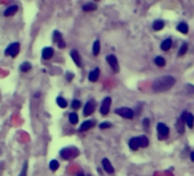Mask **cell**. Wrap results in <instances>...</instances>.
<instances>
[{
    "label": "cell",
    "mask_w": 194,
    "mask_h": 176,
    "mask_svg": "<svg viewBox=\"0 0 194 176\" xmlns=\"http://www.w3.org/2000/svg\"><path fill=\"white\" fill-rule=\"evenodd\" d=\"M174 85H175V78L173 76H162L153 82L152 87L156 93H164V91L171 89Z\"/></svg>",
    "instance_id": "cell-1"
},
{
    "label": "cell",
    "mask_w": 194,
    "mask_h": 176,
    "mask_svg": "<svg viewBox=\"0 0 194 176\" xmlns=\"http://www.w3.org/2000/svg\"><path fill=\"white\" fill-rule=\"evenodd\" d=\"M173 45V41H171V39H165L162 42H161V49L164 50V52H168V50L171 48Z\"/></svg>",
    "instance_id": "cell-18"
},
{
    "label": "cell",
    "mask_w": 194,
    "mask_h": 176,
    "mask_svg": "<svg viewBox=\"0 0 194 176\" xmlns=\"http://www.w3.org/2000/svg\"><path fill=\"white\" fill-rule=\"evenodd\" d=\"M96 126V120H92V119H89V120H85L81 126H80V129L79 131L80 133H85V131L88 130H90V129H93V127Z\"/></svg>",
    "instance_id": "cell-13"
},
{
    "label": "cell",
    "mask_w": 194,
    "mask_h": 176,
    "mask_svg": "<svg viewBox=\"0 0 194 176\" xmlns=\"http://www.w3.org/2000/svg\"><path fill=\"white\" fill-rule=\"evenodd\" d=\"M81 9L84 12H92V11H96L97 9V4L96 3H86L81 7Z\"/></svg>",
    "instance_id": "cell-17"
},
{
    "label": "cell",
    "mask_w": 194,
    "mask_h": 176,
    "mask_svg": "<svg viewBox=\"0 0 194 176\" xmlns=\"http://www.w3.org/2000/svg\"><path fill=\"white\" fill-rule=\"evenodd\" d=\"M94 109H96V101L94 100H89L85 103V106H84V117H89L93 114Z\"/></svg>",
    "instance_id": "cell-8"
},
{
    "label": "cell",
    "mask_w": 194,
    "mask_h": 176,
    "mask_svg": "<svg viewBox=\"0 0 194 176\" xmlns=\"http://www.w3.org/2000/svg\"><path fill=\"white\" fill-rule=\"evenodd\" d=\"M128 146H129V148L132 150V151H137V150L141 147L140 137H133V138H130L129 142H128Z\"/></svg>",
    "instance_id": "cell-11"
},
{
    "label": "cell",
    "mask_w": 194,
    "mask_h": 176,
    "mask_svg": "<svg viewBox=\"0 0 194 176\" xmlns=\"http://www.w3.org/2000/svg\"><path fill=\"white\" fill-rule=\"evenodd\" d=\"M71 57H72V60L75 61L76 66L83 68V60H81V56H80V53H79L77 49H72L71 50Z\"/></svg>",
    "instance_id": "cell-12"
},
{
    "label": "cell",
    "mask_w": 194,
    "mask_h": 176,
    "mask_svg": "<svg viewBox=\"0 0 194 176\" xmlns=\"http://www.w3.org/2000/svg\"><path fill=\"white\" fill-rule=\"evenodd\" d=\"M71 107H72L73 110L80 109V107H81V102H80L79 100H73V101H72V103H71Z\"/></svg>",
    "instance_id": "cell-30"
},
{
    "label": "cell",
    "mask_w": 194,
    "mask_h": 176,
    "mask_svg": "<svg viewBox=\"0 0 194 176\" xmlns=\"http://www.w3.org/2000/svg\"><path fill=\"white\" fill-rule=\"evenodd\" d=\"M111 105H112V98L111 97H105L101 102L100 106V113L101 115H108L109 114V110H111Z\"/></svg>",
    "instance_id": "cell-6"
},
{
    "label": "cell",
    "mask_w": 194,
    "mask_h": 176,
    "mask_svg": "<svg viewBox=\"0 0 194 176\" xmlns=\"http://www.w3.org/2000/svg\"><path fill=\"white\" fill-rule=\"evenodd\" d=\"M19 11V7L17 5H11V7H8L5 11H4V16L5 17H9V16H13L15 13Z\"/></svg>",
    "instance_id": "cell-16"
},
{
    "label": "cell",
    "mask_w": 194,
    "mask_h": 176,
    "mask_svg": "<svg viewBox=\"0 0 194 176\" xmlns=\"http://www.w3.org/2000/svg\"><path fill=\"white\" fill-rule=\"evenodd\" d=\"M56 103H57L58 107H61V109H65V107L68 106L67 101H65V98H63V97H57V98H56Z\"/></svg>",
    "instance_id": "cell-24"
},
{
    "label": "cell",
    "mask_w": 194,
    "mask_h": 176,
    "mask_svg": "<svg viewBox=\"0 0 194 176\" xmlns=\"http://www.w3.org/2000/svg\"><path fill=\"white\" fill-rule=\"evenodd\" d=\"M186 115H188V111H184L181 114V117L178 118L177 123H175V129H177L178 134H184L185 133V123H186Z\"/></svg>",
    "instance_id": "cell-5"
},
{
    "label": "cell",
    "mask_w": 194,
    "mask_h": 176,
    "mask_svg": "<svg viewBox=\"0 0 194 176\" xmlns=\"http://www.w3.org/2000/svg\"><path fill=\"white\" fill-rule=\"evenodd\" d=\"M96 2H98V0H96Z\"/></svg>",
    "instance_id": "cell-38"
},
{
    "label": "cell",
    "mask_w": 194,
    "mask_h": 176,
    "mask_svg": "<svg viewBox=\"0 0 194 176\" xmlns=\"http://www.w3.org/2000/svg\"><path fill=\"white\" fill-rule=\"evenodd\" d=\"M92 53H93V56H98V53H100V41H98V40H96V41L93 42Z\"/></svg>",
    "instance_id": "cell-25"
},
{
    "label": "cell",
    "mask_w": 194,
    "mask_h": 176,
    "mask_svg": "<svg viewBox=\"0 0 194 176\" xmlns=\"http://www.w3.org/2000/svg\"><path fill=\"white\" fill-rule=\"evenodd\" d=\"M76 176H89V175H85V174H84V172H79V174L76 175Z\"/></svg>",
    "instance_id": "cell-37"
},
{
    "label": "cell",
    "mask_w": 194,
    "mask_h": 176,
    "mask_svg": "<svg viewBox=\"0 0 194 176\" xmlns=\"http://www.w3.org/2000/svg\"><path fill=\"white\" fill-rule=\"evenodd\" d=\"M190 159H192V162H194V151H192V152H190Z\"/></svg>",
    "instance_id": "cell-36"
},
{
    "label": "cell",
    "mask_w": 194,
    "mask_h": 176,
    "mask_svg": "<svg viewBox=\"0 0 194 176\" xmlns=\"http://www.w3.org/2000/svg\"><path fill=\"white\" fill-rule=\"evenodd\" d=\"M107 62L109 65H111L112 70L115 73H118L120 70V66H118V61H117V57L115 56V54H109V56H107Z\"/></svg>",
    "instance_id": "cell-9"
},
{
    "label": "cell",
    "mask_w": 194,
    "mask_h": 176,
    "mask_svg": "<svg viewBox=\"0 0 194 176\" xmlns=\"http://www.w3.org/2000/svg\"><path fill=\"white\" fill-rule=\"evenodd\" d=\"M112 126H113V124L109 123V122H102V123H100V126H98V127H100L101 130H104V129H111Z\"/></svg>",
    "instance_id": "cell-32"
},
{
    "label": "cell",
    "mask_w": 194,
    "mask_h": 176,
    "mask_svg": "<svg viewBox=\"0 0 194 176\" xmlns=\"http://www.w3.org/2000/svg\"><path fill=\"white\" fill-rule=\"evenodd\" d=\"M186 52H188V44L186 42H182V45L180 48V50H178V56L182 57V56H185Z\"/></svg>",
    "instance_id": "cell-28"
},
{
    "label": "cell",
    "mask_w": 194,
    "mask_h": 176,
    "mask_svg": "<svg viewBox=\"0 0 194 176\" xmlns=\"http://www.w3.org/2000/svg\"><path fill=\"white\" fill-rule=\"evenodd\" d=\"M72 80H73V74H72L71 72H68V73H67V81H69V82H71Z\"/></svg>",
    "instance_id": "cell-34"
},
{
    "label": "cell",
    "mask_w": 194,
    "mask_h": 176,
    "mask_svg": "<svg viewBox=\"0 0 194 176\" xmlns=\"http://www.w3.org/2000/svg\"><path fill=\"white\" fill-rule=\"evenodd\" d=\"M53 54H55V50H53V48H51V46H45L41 50V57L44 58V60H49V58H52Z\"/></svg>",
    "instance_id": "cell-14"
},
{
    "label": "cell",
    "mask_w": 194,
    "mask_h": 176,
    "mask_svg": "<svg viewBox=\"0 0 194 176\" xmlns=\"http://www.w3.org/2000/svg\"><path fill=\"white\" fill-rule=\"evenodd\" d=\"M140 143H141L142 148H146L149 146V138L146 137V135H141V137H140Z\"/></svg>",
    "instance_id": "cell-27"
},
{
    "label": "cell",
    "mask_w": 194,
    "mask_h": 176,
    "mask_svg": "<svg viewBox=\"0 0 194 176\" xmlns=\"http://www.w3.org/2000/svg\"><path fill=\"white\" fill-rule=\"evenodd\" d=\"M177 31L181 32V33H184V35H188L189 33V25L186 24L185 21H182V23H180L177 25Z\"/></svg>",
    "instance_id": "cell-19"
},
{
    "label": "cell",
    "mask_w": 194,
    "mask_h": 176,
    "mask_svg": "<svg viewBox=\"0 0 194 176\" xmlns=\"http://www.w3.org/2000/svg\"><path fill=\"white\" fill-rule=\"evenodd\" d=\"M101 166H102V168H104V171L107 172V174H109V175H113V174H115V167L112 166L111 160L107 159V157H104V159H102Z\"/></svg>",
    "instance_id": "cell-10"
},
{
    "label": "cell",
    "mask_w": 194,
    "mask_h": 176,
    "mask_svg": "<svg viewBox=\"0 0 194 176\" xmlns=\"http://www.w3.org/2000/svg\"><path fill=\"white\" fill-rule=\"evenodd\" d=\"M116 114L122 117V118H125V119H133L134 111L129 107H120V109H116Z\"/></svg>",
    "instance_id": "cell-4"
},
{
    "label": "cell",
    "mask_w": 194,
    "mask_h": 176,
    "mask_svg": "<svg viewBox=\"0 0 194 176\" xmlns=\"http://www.w3.org/2000/svg\"><path fill=\"white\" fill-rule=\"evenodd\" d=\"M186 87H188V89H189V91H193V93H194V86H192V85H188Z\"/></svg>",
    "instance_id": "cell-35"
},
{
    "label": "cell",
    "mask_w": 194,
    "mask_h": 176,
    "mask_svg": "<svg viewBox=\"0 0 194 176\" xmlns=\"http://www.w3.org/2000/svg\"><path fill=\"white\" fill-rule=\"evenodd\" d=\"M58 166H60V164H58L57 160H51V163H49V170H51V171H57V170H58Z\"/></svg>",
    "instance_id": "cell-29"
},
{
    "label": "cell",
    "mask_w": 194,
    "mask_h": 176,
    "mask_svg": "<svg viewBox=\"0 0 194 176\" xmlns=\"http://www.w3.org/2000/svg\"><path fill=\"white\" fill-rule=\"evenodd\" d=\"M19 52H20V44L19 42H12V44L8 45V48L5 49L4 53H5V56L15 58L17 54H19Z\"/></svg>",
    "instance_id": "cell-2"
},
{
    "label": "cell",
    "mask_w": 194,
    "mask_h": 176,
    "mask_svg": "<svg viewBox=\"0 0 194 176\" xmlns=\"http://www.w3.org/2000/svg\"><path fill=\"white\" fill-rule=\"evenodd\" d=\"M69 123L71 124H76L79 122V115L76 114V111H73V113H71V114H69Z\"/></svg>",
    "instance_id": "cell-26"
},
{
    "label": "cell",
    "mask_w": 194,
    "mask_h": 176,
    "mask_svg": "<svg viewBox=\"0 0 194 176\" xmlns=\"http://www.w3.org/2000/svg\"><path fill=\"white\" fill-rule=\"evenodd\" d=\"M52 41L55 44H57L60 49H64L65 46V41L63 40V35L60 33V31H53V36H52Z\"/></svg>",
    "instance_id": "cell-7"
},
{
    "label": "cell",
    "mask_w": 194,
    "mask_h": 176,
    "mask_svg": "<svg viewBox=\"0 0 194 176\" xmlns=\"http://www.w3.org/2000/svg\"><path fill=\"white\" fill-rule=\"evenodd\" d=\"M31 69H32V65L29 64L28 61H25V62H23V64L20 65V72H23V73H28Z\"/></svg>",
    "instance_id": "cell-23"
},
{
    "label": "cell",
    "mask_w": 194,
    "mask_h": 176,
    "mask_svg": "<svg viewBox=\"0 0 194 176\" xmlns=\"http://www.w3.org/2000/svg\"><path fill=\"white\" fill-rule=\"evenodd\" d=\"M164 27H165V21L164 20H156L154 23H153V31H156V32L164 29Z\"/></svg>",
    "instance_id": "cell-20"
},
{
    "label": "cell",
    "mask_w": 194,
    "mask_h": 176,
    "mask_svg": "<svg viewBox=\"0 0 194 176\" xmlns=\"http://www.w3.org/2000/svg\"><path fill=\"white\" fill-rule=\"evenodd\" d=\"M27 168H28V163L25 162L24 166H23V171L20 172V176H25V175H27Z\"/></svg>",
    "instance_id": "cell-33"
},
{
    "label": "cell",
    "mask_w": 194,
    "mask_h": 176,
    "mask_svg": "<svg viewBox=\"0 0 194 176\" xmlns=\"http://www.w3.org/2000/svg\"><path fill=\"white\" fill-rule=\"evenodd\" d=\"M186 126L189 127V129H193L194 127V115L188 113V115H186Z\"/></svg>",
    "instance_id": "cell-21"
},
{
    "label": "cell",
    "mask_w": 194,
    "mask_h": 176,
    "mask_svg": "<svg viewBox=\"0 0 194 176\" xmlns=\"http://www.w3.org/2000/svg\"><path fill=\"white\" fill-rule=\"evenodd\" d=\"M142 126H144V130L145 131H149V127H150V119L145 118L144 120H142Z\"/></svg>",
    "instance_id": "cell-31"
},
{
    "label": "cell",
    "mask_w": 194,
    "mask_h": 176,
    "mask_svg": "<svg viewBox=\"0 0 194 176\" xmlns=\"http://www.w3.org/2000/svg\"><path fill=\"white\" fill-rule=\"evenodd\" d=\"M98 77H100V69L96 68V69H93V70L89 73L88 78H89V81H90V82H96L97 80H98Z\"/></svg>",
    "instance_id": "cell-15"
},
{
    "label": "cell",
    "mask_w": 194,
    "mask_h": 176,
    "mask_svg": "<svg viewBox=\"0 0 194 176\" xmlns=\"http://www.w3.org/2000/svg\"><path fill=\"white\" fill-rule=\"evenodd\" d=\"M168 135H169V127H168L165 123H158V124H157V137H158L160 140L166 139Z\"/></svg>",
    "instance_id": "cell-3"
},
{
    "label": "cell",
    "mask_w": 194,
    "mask_h": 176,
    "mask_svg": "<svg viewBox=\"0 0 194 176\" xmlns=\"http://www.w3.org/2000/svg\"><path fill=\"white\" fill-rule=\"evenodd\" d=\"M154 64H156L158 68H164V66H165V64H166V61H165V58H164V57L157 56V57L154 58Z\"/></svg>",
    "instance_id": "cell-22"
}]
</instances>
